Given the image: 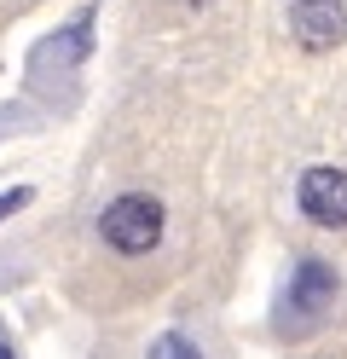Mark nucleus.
Wrapping results in <instances>:
<instances>
[{"label": "nucleus", "instance_id": "nucleus-6", "mask_svg": "<svg viewBox=\"0 0 347 359\" xmlns=\"http://www.w3.org/2000/svg\"><path fill=\"white\" fill-rule=\"evenodd\" d=\"M29 203V186H12V191H0V220H6L12 209H23Z\"/></svg>", "mask_w": 347, "mask_h": 359}, {"label": "nucleus", "instance_id": "nucleus-5", "mask_svg": "<svg viewBox=\"0 0 347 359\" xmlns=\"http://www.w3.org/2000/svg\"><path fill=\"white\" fill-rule=\"evenodd\" d=\"M145 359H203V353H197V342H191L185 330H162L156 342H151V353H145Z\"/></svg>", "mask_w": 347, "mask_h": 359}, {"label": "nucleus", "instance_id": "nucleus-3", "mask_svg": "<svg viewBox=\"0 0 347 359\" xmlns=\"http://www.w3.org/2000/svg\"><path fill=\"white\" fill-rule=\"evenodd\" d=\"M295 203L313 226H347V168H330V163H313L295 186Z\"/></svg>", "mask_w": 347, "mask_h": 359}, {"label": "nucleus", "instance_id": "nucleus-4", "mask_svg": "<svg viewBox=\"0 0 347 359\" xmlns=\"http://www.w3.org/2000/svg\"><path fill=\"white\" fill-rule=\"evenodd\" d=\"M290 29L307 53H330L347 29V12L341 0H290Z\"/></svg>", "mask_w": 347, "mask_h": 359}, {"label": "nucleus", "instance_id": "nucleus-2", "mask_svg": "<svg viewBox=\"0 0 347 359\" xmlns=\"http://www.w3.org/2000/svg\"><path fill=\"white\" fill-rule=\"evenodd\" d=\"M336 266L330 261H318V255H307V261H295V273H290V290H284V330H313L318 319H324V307L336 302Z\"/></svg>", "mask_w": 347, "mask_h": 359}, {"label": "nucleus", "instance_id": "nucleus-1", "mask_svg": "<svg viewBox=\"0 0 347 359\" xmlns=\"http://www.w3.org/2000/svg\"><path fill=\"white\" fill-rule=\"evenodd\" d=\"M99 238L116 255H151L162 243V203L145 191H122L116 203L99 215Z\"/></svg>", "mask_w": 347, "mask_h": 359}, {"label": "nucleus", "instance_id": "nucleus-7", "mask_svg": "<svg viewBox=\"0 0 347 359\" xmlns=\"http://www.w3.org/2000/svg\"><path fill=\"white\" fill-rule=\"evenodd\" d=\"M0 359H12V348H6V342H0Z\"/></svg>", "mask_w": 347, "mask_h": 359}]
</instances>
